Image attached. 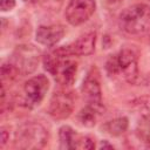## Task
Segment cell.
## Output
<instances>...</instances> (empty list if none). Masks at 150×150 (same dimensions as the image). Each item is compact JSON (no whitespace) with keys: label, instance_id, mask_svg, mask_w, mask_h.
Returning <instances> with one entry per match:
<instances>
[{"label":"cell","instance_id":"cell-12","mask_svg":"<svg viewBox=\"0 0 150 150\" xmlns=\"http://www.w3.org/2000/svg\"><path fill=\"white\" fill-rule=\"evenodd\" d=\"M96 43V34L90 32L80 36L74 43H71V48L75 55H90L95 49Z\"/></svg>","mask_w":150,"mask_h":150},{"label":"cell","instance_id":"cell-6","mask_svg":"<svg viewBox=\"0 0 150 150\" xmlns=\"http://www.w3.org/2000/svg\"><path fill=\"white\" fill-rule=\"evenodd\" d=\"M59 139H60V149H64V150H69V149L89 150L95 148V143L89 136L76 132L69 125H62L59 129Z\"/></svg>","mask_w":150,"mask_h":150},{"label":"cell","instance_id":"cell-14","mask_svg":"<svg viewBox=\"0 0 150 150\" xmlns=\"http://www.w3.org/2000/svg\"><path fill=\"white\" fill-rule=\"evenodd\" d=\"M136 132L139 139H142V142H144L146 146L150 148V114L144 115L139 120Z\"/></svg>","mask_w":150,"mask_h":150},{"label":"cell","instance_id":"cell-17","mask_svg":"<svg viewBox=\"0 0 150 150\" xmlns=\"http://www.w3.org/2000/svg\"><path fill=\"white\" fill-rule=\"evenodd\" d=\"M15 6V0H0V9L2 12H8Z\"/></svg>","mask_w":150,"mask_h":150},{"label":"cell","instance_id":"cell-15","mask_svg":"<svg viewBox=\"0 0 150 150\" xmlns=\"http://www.w3.org/2000/svg\"><path fill=\"white\" fill-rule=\"evenodd\" d=\"M79 121L84 127H93L96 122V109L87 105L79 112Z\"/></svg>","mask_w":150,"mask_h":150},{"label":"cell","instance_id":"cell-21","mask_svg":"<svg viewBox=\"0 0 150 150\" xmlns=\"http://www.w3.org/2000/svg\"><path fill=\"white\" fill-rule=\"evenodd\" d=\"M149 1H150V0H149Z\"/></svg>","mask_w":150,"mask_h":150},{"label":"cell","instance_id":"cell-13","mask_svg":"<svg viewBox=\"0 0 150 150\" xmlns=\"http://www.w3.org/2000/svg\"><path fill=\"white\" fill-rule=\"evenodd\" d=\"M102 128L107 134H109L111 136H118L128 129V118L118 117V118L111 120V121L107 122Z\"/></svg>","mask_w":150,"mask_h":150},{"label":"cell","instance_id":"cell-9","mask_svg":"<svg viewBox=\"0 0 150 150\" xmlns=\"http://www.w3.org/2000/svg\"><path fill=\"white\" fill-rule=\"evenodd\" d=\"M74 110L73 95L66 90L55 91L49 102V114L57 120L67 118Z\"/></svg>","mask_w":150,"mask_h":150},{"label":"cell","instance_id":"cell-20","mask_svg":"<svg viewBox=\"0 0 150 150\" xmlns=\"http://www.w3.org/2000/svg\"><path fill=\"white\" fill-rule=\"evenodd\" d=\"M112 2H118V1H121V0H111Z\"/></svg>","mask_w":150,"mask_h":150},{"label":"cell","instance_id":"cell-2","mask_svg":"<svg viewBox=\"0 0 150 150\" xmlns=\"http://www.w3.org/2000/svg\"><path fill=\"white\" fill-rule=\"evenodd\" d=\"M118 25L128 34L137 35L150 30V6L137 4L125 8L118 18Z\"/></svg>","mask_w":150,"mask_h":150},{"label":"cell","instance_id":"cell-5","mask_svg":"<svg viewBox=\"0 0 150 150\" xmlns=\"http://www.w3.org/2000/svg\"><path fill=\"white\" fill-rule=\"evenodd\" d=\"M95 0H70L68 4L64 15L71 26H79L86 22L95 12Z\"/></svg>","mask_w":150,"mask_h":150},{"label":"cell","instance_id":"cell-10","mask_svg":"<svg viewBox=\"0 0 150 150\" xmlns=\"http://www.w3.org/2000/svg\"><path fill=\"white\" fill-rule=\"evenodd\" d=\"M81 93L88 105L93 108H100L102 103V90H101V84L95 74L89 73L87 77L84 79L82 87H81Z\"/></svg>","mask_w":150,"mask_h":150},{"label":"cell","instance_id":"cell-18","mask_svg":"<svg viewBox=\"0 0 150 150\" xmlns=\"http://www.w3.org/2000/svg\"><path fill=\"white\" fill-rule=\"evenodd\" d=\"M7 141H8V134L5 128H1V146H4Z\"/></svg>","mask_w":150,"mask_h":150},{"label":"cell","instance_id":"cell-16","mask_svg":"<svg viewBox=\"0 0 150 150\" xmlns=\"http://www.w3.org/2000/svg\"><path fill=\"white\" fill-rule=\"evenodd\" d=\"M20 74V71L18 70V68L13 64V63H8V64H4L1 67V76L2 80H14L18 75Z\"/></svg>","mask_w":150,"mask_h":150},{"label":"cell","instance_id":"cell-1","mask_svg":"<svg viewBox=\"0 0 150 150\" xmlns=\"http://www.w3.org/2000/svg\"><path fill=\"white\" fill-rule=\"evenodd\" d=\"M75 56L71 46L59 47L43 57V66L47 71H49L55 81L64 87L71 86L76 77L77 62L73 59Z\"/></svg>","mask_w":150,"mask_h":150},{"label":"cell","instance_id":"cell-11","mask_svg":"<svg viewBox=\"0 0 150 150\" xmlns=\"http://www.w3.org/2000/svg\"><path fill=\"white\" fill-rule=\"evenodd\" d=\"M64 35V28L61 25H49L40 26L36 30L35 39L36 41L47 47L55 46Z\"/></svg>","mask_w":150,"mask_h":150},{"label":"cell","instance_id":"cell-4","mask_svg":"<svg viewBox=\"0 0 150 150\" xmlns=\"http://www.w3.org/2000/svg\"><path fill=\"white\" fill-rule=\"evenodd\" d=\"M48 141V131L38 122H26L21 124L14 136V144L19 149H40Z\"/></svg>","mask_w":150,"mask_h":150},{"label":"cell","instance_id":"cell-3","mask_svg":"<svg viewBox=\"0 0 150 150\" xmlns=\"http://www.w3.org/2000/svg\"><path fill=\"white\" fill-rule=\"evenodd\" d=\"M107 70L110 75L121 76L129 83H135L138 77L137 56L130 49H122L111 55L107 61Z\"/></svg>","mask_w":150,"mask_h":150},{"label":"cell","instance_id":"cell-8","mask_svg":"<svg viewBox=\"0 0 150 150\" xmlns=\"http://www.w3.org/2000/svg\"><path fill=\"white\" fill-rule=\"evenodd\" d=\"M48 89H49V80L47 79V76L40 74L30 77L25 83L23 87V93L27 104L30 107L39 105L45 98Z\"/></svg>","mask_w":150,"mask_h":150},{"label":"cell","instance_id":"cell-19","mask_svg":"<svg viewBox=\"0 0 150 150\" xmlns=\"http://www.w3.org/2000/svg\"><path fill=\"white\" fill-rule=\"evenodd\" d=\"M23 2H26V4H34V2H36L38 0H22Z\"/></svg>","mask_w":150,"mask_h":150},{"label":"cell","instance_id":"cell-7","mask_svg":"<svg viewBox=\"0 0 150 150\" xmlns=\"http://www.w3.org/2000/svg\"><path fill=\"white\" fill-rule=\"evenodd\" d=\"M13 61L20 74H30L39 63V52L30 45L18 46L13 54Z\"/></svg>","mask_w":150,"mask_h":150}]
</instances>
